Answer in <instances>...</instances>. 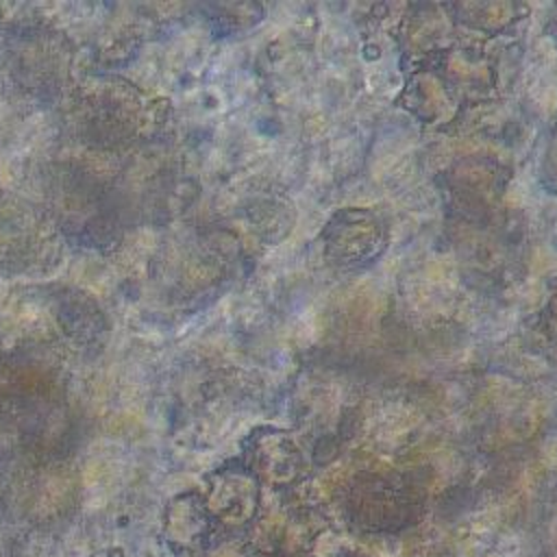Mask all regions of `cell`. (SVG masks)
<instances>
[{
  "mask_svg": "<svg viewBox=\"0 0 557 557\" xmlns=\"http://www.w3.org/2000/svg\"><path fill=\"white\" fill-rule=\"evenodd\" d=\"M322 237L329 261L342 270L368 268L387 246L383 222L366 209H344L335 213Z\"/></svg>",
  "mask_w": 557,
  "mask_h": 557,
  "instance_id": "6da1fadb",
  "label": "cell"
},
{
  "mask_svg": "<svg viewBox=\"0 0 557 557\" xmlns=\"http://www.w3.org/2000/svg\"><path fill=\"white\" fill-rule=\"evenodd\" d=\"M546 333L557 337V294L550 298V302L546 305Z\"/></svg>",
  "mask_w": 557,
  "mask_h": 557,
  "instance_id": "7a4b0ae2",
  "label": "cell"
}]
</instances>
